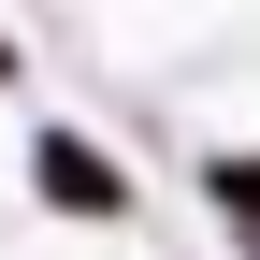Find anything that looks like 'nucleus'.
<instances>
[{
  "instance_id": "f257e3e1",
  "label": "nucleus",
  "mask_w": 260,
  "mask_h": 260,
  "mask_svg": "<svg viewBox=\"0 0 260 260\" xmlns=\"http://www.w3.org/2000/svg\"><path fill=\"white\" fill-rule=\"evenodd\" d=\"M29 203L73 217V232H116V217H130V159L87 145V130H29Z\"/></svg>"
},
{
  "instance_id": "f03ea898",
  "label": "nucleus",
  "mask_w": 260,
  "mask_h": 260,
  "mask_svg": "<svg viewBox=\"0 0 260 260\" xmlns=\"http://www.w3.org/2000/svg\"><path fill=\"white\" fill-rule=\"evenodd\" d=\"M203 203H217L232 246H260V145H217V159H203Z\"/></svg>"
},
{
  "instance_id": "7ed1b4c3",
  "label": "nucleus",
  "mask_w": 260,
  "mask_h": 260,
  "mask_svg": "<svg viewBox=\"0 0 260 260\" xmlns=\"http://www.w3.org/2000/svg\"><path fill=\"white\" fill-rule=\"evenodd\" d=\"M0 87H15V29H0Z\"/></svg>"
}]
</instances>
